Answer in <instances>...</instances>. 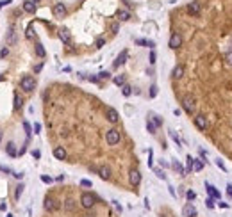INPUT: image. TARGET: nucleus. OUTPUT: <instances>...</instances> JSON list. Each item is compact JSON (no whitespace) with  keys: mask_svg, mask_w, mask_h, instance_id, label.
I'll return each instance as SVG.
<instances>
[{"mask_svg":"<svg viewBox=\"0 0 232 217\" xmlns=\"http://www.w3.org/2000/svg\"><path fill=\"white\" fill-rule=\"evenodd\" d=\"M20 87H22L25 93H32L34 87H36V80H34L30 75H25V77L20 80Z\"/></svg>","mask_w":232,"mask_h":217,"instance_id":"nucleus-1","label":"nucleus"},{"mask_svg":"<svg viewBox=\"0 0 232 217\" xmlns=\"http://www.w3.org/2000/svg\"><path fill=\"white\" fill-rule=\"evenodd\" d=\"M120 139H122V135H120V130H116V128H111V130H107V134H105V141H107V144L114 146L120 142Z\"/></svg>","mask_w":232,"mask_h":217,"instance_id":"nucleus-2","label":"nucleus"},{"mask_svg":"<svg viewBox=\"0 0 232 217\" xmlns=\"http://www.w3.org/2000/svg\"><path fill=\"white\" fill-rule=\"evenodd\" d=\"M95 201H97V198H95L91 192H82V196H80V205H82L84 208H93Z\"/></svg>","mask_w":232,"mask_h":217,"instance_id":"nucleus-3","label":"nucleus"},{"mask_svg":"<svg viewBox=\"0 0 232 217\" xmlns=\"http://www.w3.org/2000/svg\"><path fill=\"white\" fill-rule=\"evenodd\" d=\"M195 105H196V103H195V98L191 95H186L182 98V109L188 112V114H193L195 112Z\"/></svg>","mask_w":232,"mask_h":217,"instance_id":"nucleus-4","label":"nucleus"},{"mask_svg":"<svg viewBox=\"0 0 232 217\" xmlns=\"http://www.w3.org/2000/svg\"><path fill=\"white\" fill-rule=\"evenodd\" d=\"M129 182H130V185L138 187V185L141 183V173H139L138 169H130V171H129Z\"/></svg>","mask_w":232,"mask_h":217,"instance_id":"nucleus-5","label":"nucleus"},{"mask_svg":"<svg viewBox=\"0 0 232 217\" xmlns=\"http://www.w3.org/2000/svg\"><path fill=\"white\" fill-rule=\"evenodd\" d=\"M180 45H182V38H180V34L173 32L170 38V48L171 50H177V48H180Z\"/></svg>","mask_w":232,"mask_h":217,"instance_id":"nucleus-6","label":"nucleus"},{"mask_svg":"<svg viewBox=\"0 0 232 217\" xmlns=\"http://www.w3.org/2000/svg\"><path fill=\"white\" fill-rule=\"evenodd\" d=\"M193 121H195V125H196L198 130H205V128H207V117H205L204 114H196Z\"/></svg>","mask_w":232,"mask_h":217,"instance_id":"nucleus-7","label":"nucleus"},{"mask_svg":"<svg viewBox=\"0 0 232 217\" xmlns=\"http://www.w3.org/2000/svg\"><path fill=\"white\" fill-rule=\"evenodd\" d=\"M57 208H59L57 201H55V199H52V198H48V196H47V198H45V210H47V212H55Z\"/></svg>","mask_w":232,"mask_h":217,"instance_id":"nucleus-8","label":"nucleus"},{"mask_svg":"<svg viewBox=\"0 0 232 217\" xmlns=\"http://www.w3.org/2000/svg\"><path fill=\"white\" fill-rule=\"evenodd\" d=\"M52 11H54V14L57 18H64V16H66V6H64V4H55Z\"/></svg>","mask_w":232,"mask_h":217,"instance_id":"nucleus-9","label":"nucleus"},{"mask_svg":"<svg viewBox=\"0 0 232 217\" xmlns=\"http://www.w3.org/2000/svg\"><path fill=\"white\" fill-rule=\"evenodd\" d=\"M105 117H107L111 123H118V119H120V116H118L116 109H113V107H109V109L105 111Z\"/></svg>","mask_w":232,"mask_h":217,"instance_id":"nucleus-10","label":"nucleus"},{"mask_svg":"<svg viewBox=\"0 0 232 217\" xmlns=\"http://www.w3.org/2000/svg\"><path fill=\"white\" fill-rule=\"evenodd\" d=\"M182 214H184V217H195V215H196V208H195V205L188 203V205H184Z\"/></svg>","mask_w":232,"mask_h":217,"instance_id":"nucleus-11","label":"nucleus"},{"mask_svg":"<svg viewBox=\"0 0 232 217\" xmlns=\"http://www.w3.org/2000/svg\"><path fill=\"white\" fill-rule=\"evenodd\" d=\"M205 190H207V194H209V198H214V199H220V192L213 187V185L209 183V182H205Z\"/></svg>","mask_w":232,"mask_h":217,"instance_id":"nucleus-12","label":"nucleus"},{"mask_svg":"<svg viewBox=\"0 0 232 217\" xmlns=\"http://www.w3.org/2000/svg\"><path fill=\"white\" fill-rule=\"evenodd\" d=\"M188 13L191 14V16H196L200 13V4L198 2H191V4H188Z\"/></svg>","mask_w":232,"mask_h":217,"instance_id":"nucleus-13","label":"nucleus"},{"mask_svg":"<svg viewBox=\"0 0 232 217\" xmlns=\"http://www.w3.org/2000/svg\"><path fill=\"white\" fill-rule=\"evenodd\" d=\"M98 176L102 180H109L111 178V169L107 166H102V167H98Z\"/></svg>","mask_w":232,"mask_h":217,"instance_id":"nucleus-14","label":"nucleus"},{"mask_svg":"<svg viewBox=\"0 0 232 217\" xmlns=\"http://www.w3.org/2000/svg\"><path fill=\"white\" fill-rule=\"evenodd\" d=\"M54 157L57 160H64V158H66V150H64L63 146H57L54 150Z\"/></svg>","mask_w":232,"mask_h":217,"instance_id":"nucleus-15","label":"nucleus"},{"mask_svg":"<svg viewBox=\"0 0 232 217\" xmlns=\"http://www.w3.org/2000/svg\"><path fill=\"white\" fill-rule=\"evenodd\" d=\"M127 55H129V54H127V50H123L122 54H120V55L116 57V61H114V64H113V66H114V68H120V66L123 64V62L127 61Z\"/></svg>","mask_w":232,"mask_h":217,"instance_id":"nucleus-16","label":"nucleus"},{"mask_svg":"<svg viewBox=\"0 0 232 217\" xmlns=\"http://www.w3.org/2000/svg\"><path fill=\"white\" fill-rule=\"evenodd\" d=\"M23 11L25 13H29V14H34V13H36V4H34V2H23Z\"/></svg>","mask_w":232,"mask_h":217,"instance_id":"nucleus-17","label":"nucleus"},{"mask_svg":"<svg viewBox=\"0 0 232 217\" xmlns=\"http://www.w3.org/2000/svg\"><path fill=\"white\" fill-rule=\"evenodd\" d=\"M116 16H118L120 22H127V20H130V13L125 11V9H120V11L116 13Z\"/></svg>","mask_w":232,"mask_h":217,"instance_id":"nucleus-18","label":"nucleus"},{"mask_svg":"<svg viewBox=\"0 0 232 217\" xmlns=\"http://www.w3.org/2000/svg\"><path fill=\"white\" fill-rule=\"evenodd\" d=\"M59 38H61L63 43H70V30L68 28H61L59 30Z\"/></svg>","mask_w":232,"mask_h":217,"instance_id":"nucleus-19","label":"nucleus"},{"mask_svg":"<svg viewBox=\"0 0 232 217\" xmlns=\"http://www.w3.org/2000/svg\"><path fill=\"white\" fill-rule=\"evenodd\" d=\"M182 75H184V66L179 64V66L173 68V71H171V77H173V78H180Z\"/></svg>","mask_w":232,"mask_h":217,"instance_id":"nucleus-20","label":"nucleus"},{"mask_svg":"<svg viewBox=\"0 0 232 217\" xmlns=\"http://www.w3.org/2000/svg\"><path fill=\"white\" fill-rule=\"evenodd\" d=\"M6 151H7V155H9V157H16V155H18V151H16V146H14V142H9V144L6 146Z\"/></svg>","mask_w":232,"mask_h":217,"instance_id":"nucleus-21","label":"nucleus"},{"mask_svg":"<svg viewBox=\"0 0 232 217\" xmlns=\"http://www.w3.org/2000/svg\"><path fill=\"white\" fill-rule=\"evenodd\" d=\"M64 210H68V212L75 210V201H73V199H66V201H64Z\"/></svg>","mask_w":232,"mask_h":217,"instance_id":"nucleus-22","label":"nucleus"},{"mask_svg":"<svg viewBox=\"0 0 232 217\" xmlns=\"http://www.w3.org/2000/svg\"><path fill=\"white\" fill-rule=\"evenodd\" d=\"M193 169L195 171H202V169H204V162L198 160V158H195L193 160Z\"/></svg>","mask_w":232,"mask_h":217,"instance_id":"nucleus-23","label":"nucleus"},{"mask_svg":"<svg viewBox=\"0 0 232 217\" xmlns=\"http://www.w3.org/2000/svg\"><path fill=\"white\" fill-rule=\"evenodd\" d=\"M146 130H148L150 134H155V130H157V127H155V123L152 121V119H148V121H146Z\"/></svg>","mask_w":232,"mask_h":217,"instance_id":"nucleus-24","label":"nucleus"},{"mask_svg":"<svg viewBox=\"0 0 232 217\" xmlns=\"http://www.w3.org/2000/svg\"><path fill=\"white\" fill-rule=\"evenodd\" d=\"M113 82H114L116 85H125V77H123V75H116Z\"/></svg>","mask_w":232,"mask_h":217,"instance_id":"nucleus-25","label":"nucleus"},{"mask_svg":"<svg viewBox=\"0 0 232 217\" xmlns=\"http://www.w3.org/2000/svg\"><path fill=\"white\" fill-rule=\"evenodd\" d=\"M122 93H123V96H130L132 95V87L125 84V85H122Z\"/></svg>","mask_w":232,"mask_h":217,"instance_id":"nucleus-26","label":"nucleus"},{"mask_svg":"<svg viewBox=\"0 0 232 217\" xmlns=\"http://www.w3.org/2000/svg\"><path fill=\"white\" fill-rule=\"evenodd\" d=\"M171 166H173V169H175V171H179V173H180V174H186V169H184V167L180 166L179 162H173Z\"/></svg>","mask_w":232,"mask_h":217,"instance_id":"nucleus-27","label":"nucleus"},{"mask_svg":"<svg viewBox=\"0 0 232 217\" xmlns=\"http://www.w3.org/2000/svg\"><path fill=\"white\" fill-rule=\"evenodd\" d=\"M36 54H38V57H45V48H43V45H41V43H38V45H36Z\"/></svg>","mask_w":232,"mask_h":217,"instance_id":"nucleus-28","label":"nucleus"},{"mask_svg":"<svg viewBox=\"0 0 232 217\" xmlns=\"http://www.w3.org/2000/svg\"><path fill=\"white\" fill-rule=\"evenodd\" d=\"M22 105H23V101H22V98H20V96L18 95H14V109H22Z\"/></svg>","mask_w":232,"mask_h":217,"instance_id":"nucleus-29","label":"nucleus"},{"mask_svg":"<svg viewBox=\"0 0 232 217\" xmlns=\"http://www.w3.org/2000/svg\"><path fill=\"white\" fill-rule=\"evenodd\" d=\"M22 192H23V185L20 183L16 187V190H14V198H16V199H20V196H22Z\"/></svg>","mask_w":232,"mask_h":217,"instance_id":"nucleus-30","label":"nucleus"},{"mask_svg":"<svg viewBox=\"0 0 232 217\" xmlns=\"http://www.w3.org/2000/svg\"><path fill=\"white\" fill-rule=\"evenodd\" d=\"M186 198H188V201L196 199V194H195V190H188V192H186Z\"/></svg>","mask_w":232,"mask_h":217,"instance_id":"nucleus-31","label":"nucleus"},{"mask_svg":"<svg viewBox=\"0 0 232 217\" xmlns=\"http://www.w3.org/2000/svg\"><path fill=\"white\" fill-rule=\"evenodd\" d=\"M152 117V121L155 123V127H161L163 125V119H161V116H150Z\"/></svg>","mask_w":232,"mask_h":217,"instance_id":"nucleus-32","label":"nucleus"},{"mask_svg":"<svg viewBox=\"0 0 232 217\" xmlns=\"http://www.w3.org/2000/svg\"><path fill=\"white\" fill-rule=\"evenodd\" d=\"M205 206L207 208H214V198H207L205 199Z\"/></svg>","mask_w":232,"mask_h":217,"instance_id":"nucleus-33","label":"nucleus"},{"mask_svg":"<svg viewBox=\"0 0 232 217\" xmlns=\"http://www.w3.org/2000/svg\"><path fill=\"white\" fill-rule=\"evenodd\" d=\"M23 128H25V132H27V137H30V134H32L30 130H32V128H30V125H29L27 121H23Z\"/></svg>","mask_w":232,"mask_h":217,"instance_id":"nucleus-34","label":"nucleus"},{"mask_svg":"<svg viewBox=\"0 0 232 217\" xmlns=\"http://www.w3.org/2000/svg\"><path fill=\"white\" fill-rule=\"evenodd\" d=\"M157 96V85H152L150 87V98H155Z\"/></svg>","mask_w":232,"mask_h":217,"instance_id":"nucleus-35","label":"nucleus"},{"mask_svg":"<svg viewBox=\"0 0 232 217\" xmlns=\"http://www.w3.org/2000/svg\"><path fill=\"white\" fill-rule=\"evenodd\" d=\"M95 45H97V48H102V46L105 45V39L98 38V39H97V43H95Z\"/></svg>","mask_w":232,"mask_h":217,"instance_id":"nucleus-36","label":"nucleus"},{"mask_svg":"<svg viewBox=\"0 0 232 217\" xmlns=\"http://www.w3.org/2000/svg\"><path fill=\"white\" fill-rule=\"evenodd\" d=\"M170 137H171V139H173V141H175V142H177L179 146H180V139H179V137H177V134H175V132H170Z\"/></svg>","mask_w":232,"mask_h":217,"instance_id":"nucleus-37","label":"nucleus"},{"mask_svg":"<svg viewBox=\"0 0 232 217\" xmlns=\"http://www.w3.org/2000/svg\"><path fill=\"white\" fill-rule=\"evenodd\" d=\"M98 78H100V80H104V78H109V71H100V73H98Z\"/></svg>","mask_w":232,"mask_h":217,"instance_id":"nucleus-38","label":"nucleus"},{"mask_svg":"<svg viewBox=\"0 0 232 217\" xmlns=\"http://www.w3.org/2000/svg\"><path fill=\"white\" fill-rule=\"evenodd\" d=\"M216 166L220 167V169H223V171H227V167H225V164H223V162H221L220 158H218V160H216Z\"/></svg>","mask_w":232,"mask_h":217,"instance_id":"nucleus-39","label":"nucleus"},{"mask_svg":"<svg viewBox=\"0 0 232 217\" xmlns=\"http://www.w3.org/2000/svg\"><path fill=\"white\" fill-rule=\"evenodd\" d=\"M155 174H157V176H159L161 180H164V178H166V176H164V173L161 171V169H155Z\"/></svg>","mask_w":232,"mask_h":217,"instance_id":"nucleus-40","label":"nucleus"},{"mask_svg":"<svg viewBox=\"0 0 232 217\" xmlns=\"http://www.w3.org/2000/svg\"><path fill=\"white\" fill-rule=\"evenodd\" d=\"M41 182L43 183H52V178L50 176H41Z\"/></svg>","mask_w":232,"mask_h":217,"instance_id":"nucleus-41","label":"nucleus"},{"mask_svg":"<svg viewBox=\"0 0 232 217\" xmlns=\"http://www.w3.org/2000/svg\"><path fill=\"white\" fill-rule=\"evenodd\" d=\"M80 185L82 187H91V182L89 180H80Z\"/></svg>","mask_w":232,"mask_h":217,"instance_id":"nucleus-42","label":"nucleus"},{"mask_svg":"<svg viewBox=\"0 0 232 217\" xmlns=\"http://www.w3.org/2000/svg\"><path fill=\"white\" fill-rule=\"evenodd\" d=\"M118 28H120V23H113V25H111V30H113V32H118Z\"/></svg>","mask_w":232,"mask_h":217,"instance_id":"nucleus-43","label":"nucleus"},{"mask_svg":"<svg viewBox=\"0 0 232 217\" xmlns=\"http://www.w3.org/2000/svg\"><path fill=\"white\" fill-rule=\"evenodd\" d=\"M88 80H89V82H93V84H98L100 78L98 77H88Z\"/></svg>","mask_w":232,"mask_h":217,"instance_id":"nucleus-44","label":"nucleus"},{"mask_svg":"<svg viewBox=\"0 0 232 217\" xmlns=\"http://www.w3.org/2000/svg\"><path fill=\"white\" fill-rule=\"evenodd\" d=\"M7 54H9V50H7V48H2V52H0V57H7Z\"/></svg>","mask_w":232,"mask_h":217,"instance_id":"nucleus-45","label":"nucleus"},{"mask_svg":"<svg viewBox=\"0 0 232 217\" xmlns=\"http://www.w3.org/2000/svg\"><path fill=\"white\" fill-rule=\"evenodd\" d=\"M150 62H152V64L155 62V52H154V50L150 52Z\"/></svg>","mask_w":232,"mask_h":217,"instance_id":"nucleus-46","label":"nucleus"},{"mask_svg":"<svg viewBox=\"0 0 232 217\" xmlns=\"http://www.w3.org/2000/svg\"><path fill=\"white\" fill-rule=\"evenodd\" d=\"M227 194H229V198H232V185L230 183L227 185Z\"/></svg>","mask_w":232,"mask_h":217,"instance_id":"nucleus-47","label":"nucleus"},{"mask_svg":"<svg viewBox=\"0 0 232 217\" xmlns=\"http://www.w3.org/2000/svg\"><path fill=\"white\" fill-rule=\"evenodd\" d=\"M32 36H34V34H32V27H29V28H27V38L32 39Z\"/></svg>","mask_w":232,"mask_h":217,"instance_id":"nucleus-48","label":"nucleus"},{"mask_svg":"<svg viewBox=\"0 0 232 217\" xmlns=\"http://www.w3.org/2000/svg\"><path fill=\"white\" fill-rule=\"evenodd\" d=\"M227 61H229V62L232 64V48L229 50V54H227Z\"/></svg>","mask_w":232,"mask_h":217,"instance_id":"nucleus-49","label":"nucleus"},{"mask_svg":"<svg viewBox=\"0 0 232 217\" xmlns=\"http://www.w3.org/2000/svg\"><path fill=\"white\" fill-rule=\"evenodd\" d=\"M13 176H14V178H18V180H22V178H23L22 173H13Z\"/></svg>","mask_w":232,"mask_h":217,"instance_id":"nucleus-50","label":"nucleus"},{"mask_svg":"<svg viewBox=\"0 0 232 217\" xmlns=\"http://www.w3.org/2000/svg\"><path fill=\"white\" fill-rule=\"evenodd\" d=\"M32 155H34V158H39V157H41V153H39V150H34Z\"/></svg>","mask_w":232,"mask_h":217,"instance_id":"nucleus-51","label":"nucleus"},{"mask_svg":"<svg viewBox=\"0 0 232 217\" xmlns=\"http://www.w3.org/2000/svg\"><path fill=\"white\" fill-rule=\"evenodd\" d=\"M41 68H43V64H36V66H34V71H36V73L41 71Z\"/></svg>","mask_w":232,"mask_h":217,"instance_id":"nucleus-52","label":"nucleus"},{"mask_svg":"<svg viewBox=\"0 0 232 217\" xmlns=\"http://www.w3.org/2000/svg\"><path fill=\"white\" fill-rule=\"evenodd\" d=\"M34 130H36V134H39V130H41V125H39V123H36V125H34Z\"/></svg>","mask_w":232,"mask_h":217,"instance_id":"nucleus-53","label":"nucleus"},{"mask_svg":"<svg viewBox=\"0 0 232 217\" xmlns=\"http://www.w3.org/2000/svg\"><path fill=\"white\" fill-rule=\"evenodd\" d=\"M9 2H11V0H0V9L6 6V4H9Z\"/></svg>","mask_w":232,"mask_h":217,"instance_id":"nucleus-54","label":"nucleus"},{"mask_svg":"<svg viewBox=\"0 0 232 217\" xmlns=\"http://www.w3.org/2000/svg\"><path fill=\"white\" fill-rule=\"evenodd\" d=\"M218 206H220V208H229V205H227V203H223V201H220V203H218Z\"/></svg>","mask_w":232,"mask_h":217,"instance_id":"nucleus-55","label":"nucleus"},{"mask_svg":"<svg viewBox=\"0 0 232 217\" xmlns=\"http://www.w3.org/2000/svg\"><path fill=\"white\" fill-rule=\"evenodd\" d=\"M0 141H2V132H0Z\"/></svg>","mask_w":232,"mask_h":217,"instance_id":"nucleus-56","label":"nucleus"},{"mask_svg":"<svg viewBox=\"0 0 232 217\" xmlns=\"http://www.w3.org/2000/svg\"><path fill=\"white\" fill-rule=\"evenodd\" d=\"M7 217H13V215H7Z\"/></svg>","mask_w":232,"mask_h":217,"instance_id":"nucleus-57","label":"nucleus"}]
</instances>
